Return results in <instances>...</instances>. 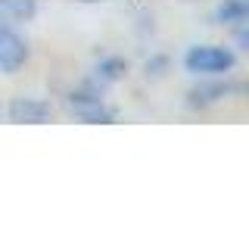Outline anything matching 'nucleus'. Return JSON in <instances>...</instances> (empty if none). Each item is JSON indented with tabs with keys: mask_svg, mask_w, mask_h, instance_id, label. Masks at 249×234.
Instances as JSON below:
<instances>
[{
	"mask_svg": "<svg viewBox=\"0 0 249 234\" xmlns=\"http://www.w3.org/2000/svg\"><path fill=\"white\" fill-rule=\"evenodd\" d=\"M187 72L193 75H224L233 69V53L228 47H215V44H196L187 50L184 57Z\"/></svg>",
	"mask_w": 249,
	"mask_h": 234,
	"instance_id": "f257e3e1",
	"label": "nucleus"
},
{
	"mask_svg": "<svg viewBox=\"0 0 249 234\" xmlns=\"http://www.w3.org/2000/svg\"><path fill=\"white\" fill-rule=\"evenodd\" d=\"M66 106H69V113L81 122H112L115 119V113L103 103V97L93 94V91H72L66 97Z\"/></svg>",
	"mask_w": 249,
	"mask_h": 234,
	"instance_id": "f03ea898",
	"label": "nucleus"
},
{
	"mask_svg": "<svg viewBox=\"0 0 249 234\" xmlns=\"http://www.w3.org/2000/svg\"><path fill=\"white\" fill-rule=\"evenodd\" d=\"M28 59V44L10 22L0 19V72H16Z\"/></svg>",
	"mask_w": 249,
	"mask_h": 234,
	"instance_id": "7ed1b4c3",
	"label": "nucleus"
},
{
	"mask_svg": "<svg viewBox=\"0 0 249 234\" xmlns=\"http://www.w3.org/2000/svg\"><path fill=\"white\" fill-rule=\"evenodd\" d=\"M53 116V106L41 97H16L10 103V119L13 122H28V125H41Z\"/></svg>",
	"mask_w": 249,
	"mask_h": 234,
	"instance_id": "20e7f679",
	"label": "nucleus"
},
{
	"mask_svg": "<svg viewBox=\"0 0 249 234\" xmlns=\"http://www.w3.org/2000/svg\"><path fill=\"white\" fill-rule=\"evenodd\" d=\"M228 94H231V84H224V81L199 84V88L190 91V100H187V103L190 106H212V103H218V100H224Z\"/></svg>",
	"mask_w": 249,
	"mask_h": 234,
	"instance_id": "39448f33",
	"label": "nucleus"
},
{
	"mask_svg": "<svg viewBox=\"0 0 249 234\" xmlns=\"http://www.w3.org/2000/svg\"><path fill=\"white\" fill-rule=\"evenodd\" d=\"M215 16L221 25H243L249 16V6H246V0H224Z\"/></svg>",
	"mask_w": 249,
	"mask_h": 234,
	"instance_id": "423d86ee",
	"label": "nucleus"
},
{
	"mask_svg": "<svg viewBox=\"0 0 249 234\" xmlns=\"http://www.w3.org/2000/svg\"><path fill=\"white\" fill-rule=\"evenodd\" d=\"M122 72H124V59L122 57H103L97 62V78L103 84H109V81H115V78H122Z\"/></svg>",
	"mask_w": 249,
	"mask_h": 234,
	"instance_id": "0eeeda50",
	"label": "nucleus"
},
{
	"mask_svg": "<svg viewBox=\"0 0 249 234\" xmlns=\"http://www.w3.org/2000/svg\"><path fill=\"white\" fill-rule=\"evenodd\" d=\"M0 10L13 13L16 19H28L35 13V0H0Z\"/></svg>",
	"mask_w": 249,
	"mask_h": 234,
	"instance_id": "6e6552de",
	"label": "nucleus"
}]
</instances>
